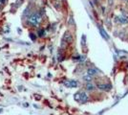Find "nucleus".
Masks as SVG:
<instances>
[{
	"instance_id": "obj_11",
	"label": "nucleus",
	"mask_w": 128,
	"mask_h": 115,
	"mask_svg": "<svg viewBox=\"0 0 128 115\" xmlns=\"http://www.w3.org/2000/svg\"><path fill=\"white\" fill-rule=\"evenodd\" d=\"M123 1H125V2H127V1H128V0H123Z\"/></svg>"
},
{
	"instance_id": "obj_3",
	"label": "nucleus",
	"mask_w": 128,
	"mask_h": 115,
	"mask_svg": "<svg viewBox=\"0 0 128 115\" xmlns=\"http://www.w3.org/2000/svg\"><path fill=\"white\" fill-rule=\"evenodd\" d=\"M98 89L102 90V91H109L112 88V86L110 84H98Z\"/></svg>"
},
{
	"instance_id": "obj_1",
	"label": "nucleus",
	"mask_w": 128,
	"mask_h": 115,
	"mask_svg": "<svg viewBox=\"0 0 128 115\" xmlns=\"http://www.w3.org/2000/svg\"><path fill=\"white\" fill-rule=\"evenodd\" d=\"M41 21V17L38 13H32L30 15V17H28V22L32 25V26H36Z\"/></svg>"
},
{
	"instance_id": "obj_9",
	"label": "nucleus",
	"mask_w": 128,
	"mask_h": 115,
	"mask_svg": "<svg viewBox=\"0 0 128 115\" xmlns=\"http://www.w3.org/2000/svg\"><path fill=\"white\" fill-rule=\"evenodd\" d=\"M94 88H95V86H94L93 84H91V83H87V84H86V89L89 90V91L94 90Z\"/></svg>"
},
{
	"instance_id": "obj_5",
	"label": "nucleus",
	"mask_w": 128,
	"mask_h": 115,
	"mask_svg": "<svg viewBox=\"0 0 128 115\" xmlns=\"http://www.w3.org/2000/svg\"><path fill=\"white\" fill-rule=\"evenodd\" d=\"M98 72L100 71H98L96 68H94V67H93V68H89V69H88L87 74H88V75H90V76H94V75H96Z\"/></svg>"
},
{
	"instance_id": "obj_12",
	"label": "nucleus",
	"mask_w": 128,
	"mask_h": 115,
	"mask_svg": "<svg viewBox=\"0 0 128 115\" xmlns=\"http://www.w3.org/2000/svg\"><path fill=\"white\" fill-rule=\"evenodd\" d=\"M0 7H1V3H0Z\"/></svg>"
},
{
	"instance_id": "obj_4",
	"label": "nucleus",
	"mask_w": 128,
	"mask_h": 115,
	"mask_svg": "<svg viewBox=\"0 0 128 115\" xmlns=\"http://www.w3.org/2000/svg\"><path fill=\"white\" fill-rule=\"evenodd\" d=\"M64 85H66L68 87H76L78 85V82L76 81H66V82H64Z\"/></svg>"
},
{
	"instance_id": "obj_10",
	"label": "nucleus",
	"mask_w": 128,
	"mask_h": 115,
	"mask_svg": "<svg viewBox=\"0 0 128 115\" xmlns=\"http://www.w3.org/2000/svg\"><path fill=\"white\" fill-rule=\"evenodd\" d=\"M84 80H85L86 82H90V81H91V76H90V75L85 76V77H84Z\"/></svg>"
},
{
	"instance_id": "obj_2",
	"label": "nucleus",
	"mask_w": 128,
	"mask_h": 115,
	"mask_svg": "<svg viewBox=\"0 0 128 115\" xmlns=\"http://www.w3.org/2000/svg\"><path fill=\"white\" fill-rule=\"evenodd\" d=\"M116 21L120 23V24H126L128 23V19L127 17H123V16H120V17H116Z\"/></svg>"
},
{
	"instance_id": "obj_7",
	"label": "nucleus",
	"mask_w": 128,
	"mask_h": 115,
	"mask_svg": "<svg viewBox=\"0 0 128 115\" xmlns=\"http://www.w3.org/2000/svg\"><path fill=\"white\" fill-rule=\"evenodd\" d=\"M64 40H66V42H70L72 40V36L69 33H66L64 36Z\"/></svg>"
},
{
	"instance_id": "obj_8",
	"label": "nucleus",
	"mask_w": 128,
	"mask_h": 115,
	"mask_svg": "<svg viewBox=\"0 0 128 115\" xmlns=\"http://www.w3.org/2000/svg\"><path fill=\"white\" fill-rule=\"evenodd\" d=\"M100 33H102V36L104 38H106V39H108L109 38V37L107 36V34L105 31H103V29H102V28H100Z\"/></svg>"
},
{
	"instance_id": "obj_6",
	"label": "nucleus",
	"mask_w": 128,
	"mask_h": 115,
	"mask_svg": "<svg viewBox=\"0 0 128 115\" xmlns=\"http://www.w3.org/2000/svg\"><path fill=\"white\" fill-rule=\"evenodd\" d=\"M87 100H88V96L86 95V93H84V92H80V102H81V103H85Z\"/></svg>"
}]
</instances>
